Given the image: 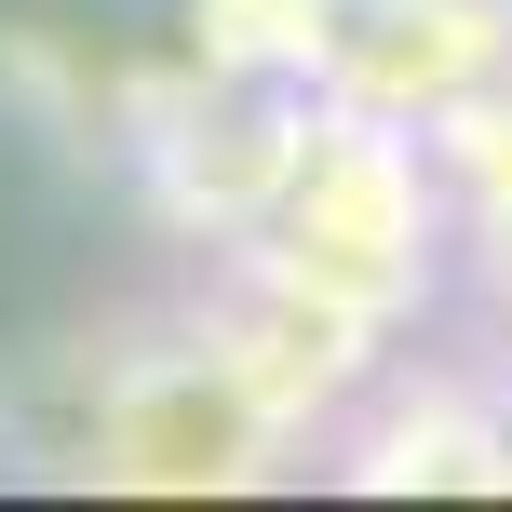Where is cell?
<instances>
[{"label": "cell", "mask_w": 512, "mask_h": 512, "mask_svg": "<svg viewBox=\"0 0 512 512\" xmlns=\"http://www.w3.org/2000/svg\"><path fill=\"white\" fill-rule=\"evenodd\" d=\"M432 256H445V203H432V162H418V122H378V108H337V122L297 135L270 189V270L337 297L351 324H391V310L432 297Z\"/></svg>", "instance_id": "1"}, {"label": "cell", "mask_w": 512, "mask_h": 512, "mask_svg": "<svg viewBox=\"0 0 512 512\" xmlns=\"http://www.w3.org/2000/svg\"><path fill=\"white\" fill-rule=\"evenodd\" d=\"M283 445V418L256 405V378L216 337H189V351H149L108 378L95 432H81V459L108 472V486H162V499H203V486H256V459Z\"/></svg>", "instance_id": "2"}, {"label": "cell", "mask_w": 512, "mask_h": 512, "mask_svg": "<svg viewBox=\"0 0 512 512\" xmlns=\"http://www.w3.org/2000/svg\"><path fill=\"white\" fill-rule=\"evenodd\" d=\"M310 54L378 122H445L512 68V14L499 0H310Z\"/></svg>", "instance_id": "3"}]
</instances>
